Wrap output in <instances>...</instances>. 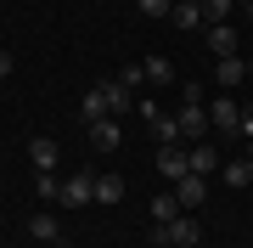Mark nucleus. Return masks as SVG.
Listing matches in <instances>:
<instances>
[{"instance_id": "obj_24", "label": "nucleus", "mask_w": 253, "mask_h": 248, "mask_svg": "<svg viewBox=\"0 0 253 248\" xmlns=\"http://www.w3.org/2000/svg\"><path fill=\"white\" fill-rule=\"evenodd\" d=\"M11 79V51H0V85Z\"/></svg>"}, {"instance_id": "obj_13", "label": "nucleus", "mask_w": 253, "mask_h": 248, "mask_svg": "<svg viewBox=\"0 0 253 248\" xmlns=\"http://www.w3.org/2000/svg\"><path fill=\"white\" fill-rule=\"evenodd\" d=\"M180 214H186V209H180L174 192H158V198H152V226H169V220H180Z\"/></svg>"}, {"instance_id": "obj_5", "label": "nucleus", "mask_w": 253, "mask_h": 248, "mask_svg": "<svg viewBox=\"0 0 253 248\" xmlns=\"http://www.w3.org/2000/svg\"><path fill=\"white\" fill-rule=\"evenodd\" d=\"M90 147L96 152H118V147H124V124H118V119H96L90 124Z\"/></svg>"}, {"instance_id": "obj_4", "label": "nucleus", "mask_w": 253, "mask_h": 248, "mask_svg": "<svg viewBox=\"0 0 253 248\" xmlns=\"http://www.w3.org/2000/svg\"><path fill=\"white\" fill-rule=\"evenodd\" d=\"M158 175H163L169 186L191 175V158H186V147H180V141H169V147H158Z\"/></svg>"}, {"instance_id": "obj_18", "label": "nucleus", "mask_w": 253, "mask_h": 248, "mask_svg": "<svg viewBox=\"0 0 253 248\" xmlns=\"http://www.w3.org/2000/svg\"><path fill=\"white\" fill-rule=\"evenodd\" d=\"M124 198V181L118 175H96V203H118Z\"/></svg>"}, {"instance_id": "obj_10", "label": "nucleus", "mask_w": 253, "mask_h": 248, "mask_svg": "<svg viewBox=\"0 0 253 248\" xmlns=\"http://www.w3.org/2000/svg\"><path fill=\"white\" fill-rule=\"evenodd\" d=\"M28 237H40V243H62V220H56V214H28Z\"/></svg>"}, {"instance_id": "obj_11", "label": "nucleus", "mask_w": 253, "mask_h": 248, "mask_svg": "<svg viewBox=\"0 0 253 248\" xmlns=\"http://www.w3.org/2000/svg\"><path fill=\"white\" fill-rule=\"evenodd\" d=\"M214 79L231 91V85H242V79H248V62H242V56H219V62H214Z\"/></svg>"}, {"instance_id": "obj_20", "label": "nucleus", "mask_w": 253, "mask_h": 248, "mask_svg": "<svg viewBox=\"0 0 253 248\" xmlns=\"http://www.w3.org/2000/svg\"><path fill=\"white\" fill-rule=\"evenodd\" d=\"M231 11H236V0H203V17L208 23H231Z\"/></svg>"}, {"instance_id": "obj_2", "label": "nucleus", "mask_w": 253, "mask_h": 248, "mask_svg": "<svg viewBox=\"0 0 253 248\" xmlns=\"http://www.w3.org/2000/svg\"><path fill=\"white\" fill-rule=\"evenodd\" d=\"M197 237H203V226L191 220V214H180V220H169V226H152L158 248H197Z\"/></svg>"}, {"instance_id": "obj_21", "label": "nucleus", "mask_w": 253, "mask_h": 248, "mask_svg": "<svg viewBox=\"0 0 253 248\" xmlns=\"http://www.w3.org/2000/svg\"><path fill=\"white\" fill-rule=\"evenodd\" d=\"M141 68H146V79H158V85H169V79H174V68L163 62V56H146Z\"/></svg>"}, {"instance_id": "obj_3", "label": "nucleus", "mask_w": 253, "mask_h": 248, "mask_svg": "<svg viewBox=\"0 0 253 248\" xmlns=\"http://www.w3.org/2000/svg\"><path fill=\"white\" fill-rule=\"evenodd\" d=\"M56 203H68V209L96 203V175H90V169H73V181H62V198H56Z\"/></svg>"}, {"instance_id": "obj_6", "label": "nucleus", "mask_w": 253, "mask_h": 248, "mask_svg": "<svg viewBox=\"0 0 253 248\" xmlns=\"http://www.w3.org/2000/svg\"><path fill=\"white\" fill-rule=\"evenodd\" d=\"M101 101H107L113 119H124V113L135 107V96H129V85H124V79H101Z\"/></svg>"}, {"instance_id": "obj_23", "label": "nucleus", "mask_w": 253, "mask_h": 248, "mask_svg": "<svg viewBox=\"0 0 253 248\" xmlns=\"http://www.w3.org/2000/svg\"><path fill=\"white\" fill-rule=\"evenodd\" d=\"M236 130H242V136L253 141V107H242V119H236Z\"/></svg>"}, {"instance_id": "obj_19", "label": "nucleus", "mask_w": 253, "mask_h": 248, "mask_svg": "<svg viewBox=\"0 0 253 248\" xmlns=\"http://www.w3.org/2000/svg\"><path fill=\"white\" fill-rule=\"evenodd\" d=\"M219 169H225V186H248V181H253V164H248V158H236V164H219Z\"/></svg>"}, {"instance_id": "obj_1", "label": "nucleus", "mask_w": 253, "mask_h": 248, "mask_svg": "<svg viewBox=\"0 0 253 248\" xmlns=\"http://www.w3.org/2000/svg\"><path fill=\"white\" fill-rule=\"evenodd\" d=\"M174 124H180V136H191V141L208 136V107H203L197 85H186V101H180V113H174Z\"/></svg>"}, {"instance_id": "obj_26", "label": "nucleus", "mask_w": 253, "mask_h": 248, "mask_svg": "<svg viewBox=\"0 0 253 248\" xmlns=\"http://www.w3.org/2000/svg\"><path fill=\"white\" fill-rule=\"evenodd\" d=\"M248 164H253V147H248Z\"/></svg>"}, {"instance_id": "obj_22", "label": "nucleus", "mask_w": 253, "mask_h": 248, "mask_svg": "<svg viewBox=\"0 0 253 248\" xmlns=\"http://www.w3.org/2000/svg\"><path fill=\"white\" fill-rule=\"evenodd\" d=\"M163 11H174V0H141V17H163Z\"/></svg>"}, {"instance_id": "obj_15", "label": "nucleus", "mask_w": 253, "mask_h": 248, "mask_svg": "<svg viewBox=\"0 0 253 248\" xmlns=\"http://www.w3.org/2000/svg\"><path fill=\"white\" fill-rule=\"evenodd\" d=\"M28 158H34V169H56V141L51 136H34V141H28Z\"/></svg>"}, {"instance_id": "obj_7", "label": "nucleus", "mask_w": 253, "mask_h": 248, "mask_svg": "<svg viewBox=\"0 0 253 248\" xmlns=\"http://www.w3.org/2000/svg\"><path fill=\"white\" fill-rule=\"evenodd\" d=\"M174 198H180V209H203V198H208V175H186V181H174Z\"/></svg>"}, {"instance_id": "obj_8", "label": "nucleus", "mask_w": 253, "mask_h": 248, "mask_svg": "<svg viewBox=\"0 0 253 248\" xmlns=\"http://www.w3.org/2000/svg\"><path fill=\"white\" fill-rule=\"evenodd\" d=\"M141 113H146V124H152L158 147H169V141H180V124H174V119H163V113L152 107V101H141Z\"/></svg>"}, {"instance_id": "obj_16", "label": "nucleus", "mask_w": 253, "mask_h": 248, "mask_svg": "<svg viewBox=\"0 0 253 248\" xmlns=\"http://www.w3.org/2000/svg\"><path fill=\"white\" fill-rule=\"evenodd\" d=\"M186 158H191V175H208V169H219V158H214V147H208V141H197V147H191Z\"/></svg>"}, {"instance_id": "obj_12", "label": "nucleus", "mask_w": 253, "mask_h": 248, "mask_svg": "<svg viewBox=\"0 0 253 248\" xmlns=\"http://www.w3.org/2000/svg\"><path fill=\"white\" fill-rule=\"evenodd\" d=\"M236 119H242V107H236L231 96H219L214 107H208V124H214V130H236Z\"/></svg>"}, {"instance_id": "obj_17", "label": "nucleus", "mask_w": 253, "mask_h": 248, "mask_svg": "<svg viewBox=\"0 0 253 248\" xmlns=\"http://www.w3.org/2000/svg\"><path fill=\"white\" fill-rule=\"evenodd\" d=\"M34 192L45 198V203H56V198H62V181H56L51 169H34Z\"/></svg>"}, {"instance_id": "obj_9", "label": "nucleus", "mask_w": 253, "mask_h": 248, "mask_svg": "<svg viewBox=\"0 0 253 248\" xmlns=\"http://www.w3.org/2000/svg\"><path fill=\"white\" fill-rule=\"evenodd\" d=\"M208 51L214 56H236V28L231 23H208Z\"/></svg>"}, {"instance_id": "obj_14", "label": "nucleus", "mask_w": 253, "mask_h": 248, "mask_svg": "<svg viewBox=\"0 0 253 248\" xmlns=\"http://www.w3.org/2000/svg\"><path fill=\"white\" fill-rule=\"evenodd\" d=\"M79 119H84V124L113 119V113H107V101H101V85H90V91H84V101H79Z\"/></svg>"}, {"instance_id": "obj_25", "label": "nucleus", "mask_w": 253, "mask_h": 248, "mask_svg": "<svg viewBox=\"0 0 253 248\" xmlns=\"http://www.w3.org/2000/svg\"><path fill=\"white\" fill-rule=\"evenodd\" d=\"M236 6H253V0H236Z\"/></svg>"}]
</instances>
